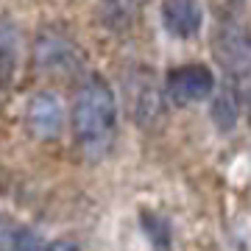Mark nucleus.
<instances>
[{
    "instance_id": "1",
    "label": "nucleus",
    "mask_w": 251,
    "mask_h": 251,
    "mask_svg": "<svg viewBox=\"0 0 251 251\" xmlns=\"http://www.w3.org/2000/svg\"><path fill=\"white\" fill-rule=\"evenodd\" d=\"M73 137L87 156H98L109 148L117 126V103L103 78H90L73 103Z\"/></svg>"
},
{
    "instance_id": "2",
    "label": "nucleus",
    "mask_w": 251,
    "mask_h": 251,
    "mask_svg": "<svg viewBox=\"0 0 251 251\" xmlns=\"http://www.w3.org/2000/svg\"><path fill=\"white\" fill-rule=\"evenodd\" d=\"M215 59L224 64L226 78L243 84L251 78V31L237 17H218L215 31Z\"/></svg>"
},
{
    "instance_id": "3",
    "label": "nucleus",
    "mask_w": 251,
    "mask_h": 251,
    "mask_svg": "<svg viewBox=\"0 0 251 251\" xmlns=\"http://www.w3.org/2000/svg\"><path fill=\"white\" fill-rule=\"evenodd\" d=\"M165 92L173 106H190L215 92V73L206 64H181L168 73Z\"/></svg>"
},
{
    "instance_id": "4",
    "label": "nucleus",
    "mask_w": 251,
    "mask_h": 251,
    "mask_svg": "<svg viewBox=\"0 0 251 251\" xmlns=\"http://www.w3.org/2000/svg\"><path fill=\"white\" fill-rule=\"evenodd\" d=\"M25 126L36 140H56L64 126V109L56 95L36 92L25 106Z\"/></svg>"
},
{
    "instance_id": "5",
    "label": "nucleus",
    "mask_w": 251,
    "mask_h": 251,
    "mask_svg": "<svg viewBox=\"0 0 251 251\" xmlns=\"http://www.w3.org/2000/svg\"><path fill=\"white\" fill-rule=\"evenodd\" d=\"M78 62V50L73 42H67L56 31H42L34 45V67L42 73H56V70H70Z\"/></svg>"
},
{
    "instance_id": "6",
    "label": "nucleus",
    "mask_w": 251,
    "mask_h": 251,
    "mask_svg": "<svg viewBox=\"0 0 251 251\" xmlns=\"http://www.w3.org/2000/svg\"><path fill=\"white\" fill-rule=\"evenodd\" d=\"M204 9L198 0H162V25L176 39H190L201 31Z\"/></svg>"
},
{
    "instance_id": "7",
    "label": "nucleus",
    "mask_w": 251,
    "mask_h": 251,
    "mask_svg": "<svg viewBox=\"0 0 251 251\" xmlns=\"http://www.w3.org/2000/svg\"><path fill=\"white\" fill-rule=\"evenodd\" d=\"M128 103H131V117L143 128L156 123V117L162 112V95H159V90H156V84H153L148 70H140L134 75V84L128 90Z\"/></svg>"
},
{
    "instance_id": "8",
    "label": "nucleus",
    "mask_w": 251,
    "mask_h": 251,
    "mask_svg": "<svg viewBox=\"0 0 251 251\" xmlns=\"http://www.w3.org/2000/svg\"><path fill=\"white\" fill-rule=\"evenodd\" d=\"M240 84H234V81L226 78V87L218 92L215 103H212V120L221 131H232L234 126H237V117H240Z\"/></svg>"
},
{
    "instance_id": "9",
    "label": "nucleus",
    "mask_w": 251,
    "mask_h": 251,
    "mask_svg": "<svg viewBox=\"0 0 251 251\" xmlns=\"http://www.w3.org/2000/svg\"><path fill=\"white\" fill-rule=\"evenodd\" d=\"M17 64V31L9 20L0 23V84H6Z\"/></svg>"
},
{
    "instance_id": "10",
    "label": "nucleus",
    "mask_w": 251,
    "mask_h": 251,
    "mask_svg": "<svg viewBox=\"0 0 251 251\" xmlns=\"http://www.w3.org/2000/svg\"><path fill=\"white\" fill-rule=\"evenodd\" d=\"M140 11V0H103V20L109 28L131 25Z\"/></svg>"
},
{
    "instance_id": "11",
    "label": "nucleus",
    "mask_w": 251,
    "mask_h": 251,
    "mask_svg": "<svg viewBox=\"0 0 251 251\" xmlns=\"http://www.w3.org/2000/svg\"><path fill=\"white\" fill-rule=\"evenodd\" d=\"M148 224H145V232H148V237H151L153 249L159 251H168L171 249V229H168V224L162 221V218H151V215H143Z\"/></svg>"
},
{
    "instance_id": "12",
    "label": "nucleus",
    "mask_w": 251,
    "mask_h": 251,
    "mask_svg": "<svg viewBox=\"0 0 251 251\" xmlns=\"http://www.w3.org/2000/svg\"><path fill=\"white\" fill-rule=\"evenodd\" d=\"M9 251H45V243L39 240L34 232H28V229H17Z\"/></svg>"
},
{
    "instance_id": "13",
    "label": "nucleus",
    "mask_w": 251,
    "mask_h": 251,
    "mask_svg": "<svg viewBox=\"0 0 251 251\" xmlns=\"http://www.w3.org/2000/svg\"><path fill=\"white\" fill-rule=\"evenodd\" d=\"M20 226L9 224V221H0V251H9L11 240H14V234H17Z\"/></svg>"
},
{
    "instance_id": "14",
    "label": "nucleus",
    "mask_w": 251,
    "mask_h": 251,
    "mask_svg": "<svg viewBox=\"0 0 251 251\" xmlns=\"http://www.w3.org/2000/svg\"><path fill=\"white\" fill-rule=\"evenodd\" d=\"M45 251H78L73 243H64V240H56V243H48Z\"/></svg>"
},
{
    "instance_id": "15",
    "label": "nucleus",
    "mask_w": 251,
    "mask_h": 251,
    "mask_svg": "<svg viewBox=\"0 0 251 251\" xmlns=\"http://www.w3.org/2000/svg\"><path fill=\"white\" fill-rule=\"evenodd\" d=\"M246 112H249V126H251V90H249V109Z\"/></svg>"
}]
</instances>
